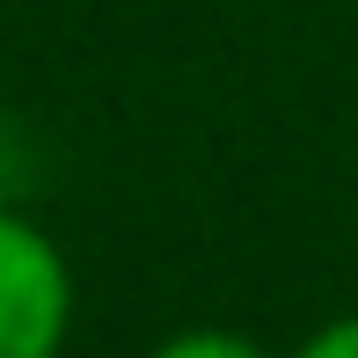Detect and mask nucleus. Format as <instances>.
I'll return each mask as SVG.
<instances>
[{"mask_svg":"<svg viewBox=\"0 0 358 358\" xmlns=\"http://www.w3.org/2000/svg\"><path fill=\"white\" fill-rule=\"evenodd\" d=\"M73 285L59 249L29 220L0 213V358H59Z\"/></svg>","mask_w":358,"mask_h":358,"instance_id":"obj_1","label":"nucleus"},{"mask_svg":"<svg viewBox=\"0 0 358 358\" xmlns=\"http://www.w3.org/2000/svg\"><path fill=\"white\" fill-rule=\"evenodd\" d=\"M154 358H264L249 344V336H227V329H183V336H169Z\"/></svg>","mask_w":358,"mask_h":358,"instance_id":"obj_2","label":"nucleus"},{"mask_svg":"<svg viewBox=\"0 0 358 358\" xmlns=\"http://www.w3.org/2000/svg\"><path fill=\"white\" fill-rule=\"evenodd\" d=\"M292 358H358V315H344V322H329V329H315Z\"/></svg>","mask_w":358,"mask_h":358,"instance_id":"obj_3","label":"nucleus"}]
</instances>
